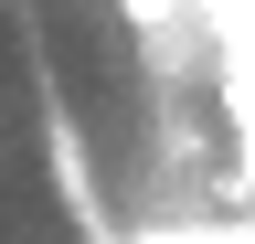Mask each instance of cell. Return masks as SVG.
Here are the masks:
<instances>
[{
    "label": "cell",
    "mask_w": 255,
    "mask_h": 244,
    "mask_svg": "<svg viewBox=\"0 0 255 244\" xmlns=\"http://www.w3.org/2000/svg\"><path fill=\"white\" fill-rule=\"evenodd\" d=\"M117 11H128V21H138V32H170V21L191 11V0H117Z\"/></svg>",
    "instance_id": "obj_1"
}]
</instances>
